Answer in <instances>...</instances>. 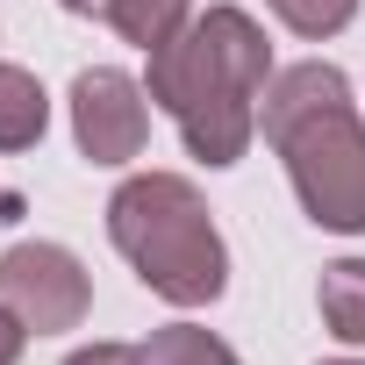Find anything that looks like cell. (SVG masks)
<instances>
[{"instance_id":"4fadbf2b","label":"cell","mask_w":365,"mask_h":365,"mask_svg":"<svg viewBox=\"0 0 365 365\" xmlns=\"http://www.w3.org/2000/svg\"><path fill=\"white\" fill-rule=\"evenodd\" d=\"M22 344H29V329H22V315L0 301V365H15L22 358Z\"/></svg>"},{"instance_id":"8992f818","label":"cell","mask_w":365,"mask_h":365,"mask_svg":"<svg viewBox=\"0 0 365 365\" xmlns=\"http://www.w3.org/2000/svg\"><path fill=\"white\" fill-rule=\"evenodd\" d=\"M336 101H351V79L336 72V65H287V72H272V86H265V108H258V129L279 143L294 122H308V115H322V108H336Z\"/></svg>"},{"instance_id":"3957f363","label":"cell","mask_w":365,"mask_h":365,"mask_svg":"<svg viewBox=\"0 0 365 365\" xmlns=\"http://www.w3.org/2000/svg\"><path fill=\"white\" fill-rule=\"evenodd\" d=\"M279 158L315 230H344V237L365 230V122L351 101L294 122L279 136Z\"/></svg>"},{"instance_id":"6da1fadb","label":"cell","mask_w":365,"mask_h":365,"mask_svg":"<svg viewBox=\"0 0 365 365\" xmlns=\"http://www.w3.org/2000/svg\"><path fill=\"white\" fill-rule=\"evenodd\" d=\"M272 86V43L244 8H208L150 51V101L179 122L201 165H237L258 136V101Z\"/></svg>"},{"instance_id":"30bf717a","label":"cell","mask_w":365,"mask_h":365,"mask_svg":"<svg viewBox=\"0 0 365 365\" xmlns=\"http://www.w3.org/2000/svg\"><path fill=\"white\" fill-rule=\"evenodd\" d=\"M143 365H237V351L222 336L194 329V322H172V329H158L143 344Z\"/></svg>"},{"instance_id":"7c38bea8","label":"cell","mask_w":365,"mask_h":365,"mask_svg":"<svg viewBox=\"0 0 365 365\" xmlns=\"http://www.w3.org/2000/svg\"><path fill=\"white\" fill-rule=\"evenodd\" d=\"M65 365H143V351H136V344H86V351H72Z\"/></svg>"},{"instance_id":"8fae6325","label":"cell","mask_w":365,"mask_h":365,"mask_svg":"<svg viewBox=\"0 0 365 365\" xmlns=\"http://www.w3.org/2000/svg\"><path fill=\"white\" fill-rule=\"evenodd\" d=\"M265 8H272L294 36H336V29L358 15V0H265Z\"/></svg>"},{"instance_id":"277c9868","label":"cell","mask_w":365,"mask_h":365,"mask_svg":"<svg viewBox=\"0 0 365 365\" xmlns=\"http://www.w3.org/2000/svg\"><path fill=\"white\" fill-rule=\"evenodd\" d=\"M0 301L22 315V329L58 336V329L86 322L93 287L65 244H15V251H0Z\"/></svg>"},{"instance_id":"9c48e42d","label":"cell","mask_w":365,"mask_h":365,"mask_svg":"<svg viewBox=\"0 0 365 365\" xmlns=\"http://www.w3.org/2000/svg\"><path fill=\"white\" fill-rule=\"evenodd\" d=\"M108 22H115L122 43L158 51V43H172L179 29H187L194 15H187V0H108Z\"/></svg>"},{"instance_id":"ba28073f","label":"cell","mask_w":365,"mask_h":365,"mask_svg":"<svg viewBox=\"0 0 365 365\" xmlns=\"http://www.w3.org/2000/svg\"><path fill=\"white\" fill-rule=\"evenodd\" d=\"M51 122V101L36 86V72L22 65H0V150H29Z\"/></svg>"},{"instance_id":"2e32d148","label":"cell","mask_w":365,"mask_h":365,"mask_svg":"<svg viewBox=\"0 0 365 365\" xmlns=\"http://www.w3.org/2000/svg\"><path fill=\"white\" fill-rule=\"evenodd\" d=\"M329 365H358V358H329Z\"/></svg>"},{"instance_id":"5bb4252c","label":"cell","mask_w":365,"mask_h":365,"mask_svg":"<svg viewBox=\"0 0 365 365\" xmlns=\"http://www.w3.org/2000/svg\"><path fill=\"white\" fill-rule=\"evenodd\" d=\"M72 15H108V0H65Z\"/></svg>"},{"instance_id":"9a60e30c","label":"cell","mask_w":365,"mask_h":365,"mask_svg":"<svg viewBox=\"0 0 365 365\" xmlns=\"http://www.w3.org/2000/svg\"><path fill=\"white\" fill-rule=\"evenodd\" d=\"M0 215H15V201H8V194H0Z\"/></svg>"},{"instance_id":"52a82bcc","label":"cell","mask_w":365,"mask_h":365,"mask_svg":"<svg viewBox=\"0 0 365 365\" xmlns=\"http://www.w3.org/2000/svg\"><path fill=\"white\" fill-rule=\"evenodd\" d=\"M315 308H322V329H329L336 344H365V258H336V265H322Z\"/></svg>"},{"instance_id":"5b68a950","label":"cell","mask_w":365,"mask_h":365,"mask_svg":"<svg viewBox=\"0 0 365 365\" xmlns=\"http://www.w3.org/2000/svg\"><path fill=\"white\" fill-rule=\"evenodd\" d=\"M72 136L93 165H129L143 158V136H150V108H143V86L115 65H93L72 79Z\"/></svg>"},{"instance_id":"7a4b0ae2","label":"cell","mask_w":365,"mask_h":365,"mask_svg":"<svg viewBox=\"0 0 365 365\" xmlns=\"http://www.w3.org/2000/svg\"><path fill=\"white\" fill-rule=\"evenodd\" d=\"M108 237L136 265V279L172 308H208L230 287V251L215 237L208 201L179 172H136L108 201Z\"/></svg>"}]
</instances>
